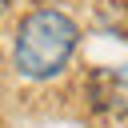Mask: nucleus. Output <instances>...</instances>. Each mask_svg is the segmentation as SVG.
Returning a JSON list of instances; mask_svg holds the SVG:
<instances>
[{"label": "nucleus", "mask_w": 128, "mask_h": 128, "mask_svg": "<svg viewBox=\"0 0 128 128\" xmlns=\"http://www.w3.org/2000/svg\"><path fill=\"white\" fill-rule=\"evenodd\" d=\"M12 12V0H0V16H8Z\"/></svg>", "instance_id": "7ed1b4c3"}, {"label": "nucleus", "mask_w": 128, "mask_h": 128, "mask_svg": "<svg viewBox=\"0 0 128 128\" xmlns=\"http://www.w3.org/2000/svg\"><path fill=\"white\" fill-rule=\"evenodd\" d=\"M76 48H80V24L64 8L40 4V8L24 12L20 24H16V36H12V68L24 80L44 84V80H56L72 64Z\"/></svg>", "instance_id": "f257e3e1"}, {"label": "nucleus", "mask_w": 128, "mask_h": 128, "mask_svg": "<svg viewBox=\"0 0 128 128\" xmlns=\"http://www.w3.org/2000/svg\"><path fill=\"white\" fill-rule=\"evenodd\" d=\"M88 100L104 116H128V64L124 68H96L88 76Z\"/></svg>", "instance_id": "f03ea898"}]
</instances>
